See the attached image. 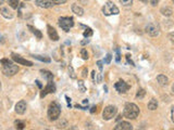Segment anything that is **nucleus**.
<instances>
[{
    "mask_svg": "<svg viewBox=\"0 0 174 130\" xmlns=\"http://www.w3.org/2000/svg\"><path fill=\"white\" fill-rule=\"evenodd\" d=\"M115 61L118 62H120L121 61V55H120V51H119V49L116 50V55H115Z\"/></svg>",
    "mask_w": 174,
    "mask_h": 130,
    "instance_id": "35",
    "label": "nucleus"
},
{
    "mask_svg": "<svg viewBox=\"0 0 174 130\" xmlns=\"http://www.w3.org/2000/svg\"><path fill=\"white\" fill-rule=\"evenodd\" d=\"M68 126H69V124H68V121H66L65 119L59 120V121H58V124H57V127H58L59 129H65Z\"/></svg>",
    "mask_w": 174,
    "mask_h": 130,
    "instance_id": "24",
    "label": "nucleus"
},
{
    "mask_svg": "<svg viewBox=\"0 0 174 130\" xmlns=\"http://www.w3.org/2000/svg\"><path fill=\"white\" fill-rule=\"evenodd\" d=\"M60 114H61V107L57 102H52L50 103V105L48 107V117L49 119L53 121V120H57L60 117Z\"/></svg>",
    "mask_w": 174,
    "mask_h": 130,
    "instance_id": "2",
    "label": "nucleus"
},
{
    "mask_svg": "<svg viewBox=\"0 0 174 130\" xmlns=\"http://www.w3.org/2000/svg\"><path fill=\"white\" fill-rule=\"evenodd\" d=\"M139 109L135 103H126L124 105V110H123V116L127 118V119H135L138 116Z\"/></svg>",
    "mask_w": 174,
    "mask_h": 130,
    "instance_id": "1",
    "label": "nucleus"
},
{
    "mask_svg": "<svg viewBox=\"0 0 174 130\" xmlns=\"http://www.w3.org/2000/svg\"><path fill=\"white\" fill-rule=\"evenodd\" d=\"M157 81H158V84H159L160 86H162V87H165V86L169 85V78L164 75L157 76Z\"/></svg>",
    "mask_w": 174,
    "mask_h": 130,
    "instance_id": "16",
    "label": "nucleus"
},
{
    "mask_svg": "<svg viewBox=\"0 0 174 130\" xmlns=\"http://www.w3.org/2000/svg\"><path fill=\"white\" fill-rule=\"evenodd\" d=\"M95 77H96V72H93L91 73V78H93V80H95Z\"/></svg>",
    "mask_w": 174,
    "mask_h": 130,
    "instance_id": "45",
    "label": "nucleus"
},
{
    "mask_svg": "<svg viewBox=\"0 0 174 130\" xmlns=\"http://www.w3.org/2000/svg\"><path fill=\"white\" fill-rule=\"evenodd\" d=\"M87 69L85 67V69H83V71H82V76H83V78H86L87 77Z\"/></svg>",
    "mask_w": 174,
    "mask_h": 130,
    "instance_id": "36",
    "label": "nucleus"
},
{
    "mask_svg": "<svg viewBox=\"0 0 174 130\" xmlns=\"http://www.w3.org/2000/svg\"><path fill=\"white\" fill-rule=\"evenodd\" d=\"M111 59H112V55L111 54H107V56H106V60H104V63H106V64H109V63L111 62Z\"/></svg>",
    "mask_w": 174,
    "mask_h": 130,
    "instance_id": "33",
    "label": "nucleus"
},
{
    "mask_svg": "<svg viewBox=\"0 0 174 130\" xmlns=\"http://www.w3.org/2000/svg\"><path fill=\"white\" fill-rule=\"evenodd\" d=\"M40 73L42 74V76H44V78H46L48 81H50V80H53V74H52L51 72H49V71H45V69H42L40 71Z\"/></svg>",
    "mask_w": 174,
    "mask_h": 130,
    "instance_id": "18",
    "label": "nucleus"
},
{
    "mask_svg": "<svg viewBox=\"0 0 174 130\" xmlns=\"http://www.w3.org/2000/svg\"><path fill=\"white\" fill-rule=\"evenodd\" d=\"M0 91H1V81H0Z\"/></svg>",
    "mask_w": 174,
    "mask_h": 130,
    "instance_id": "50",
    "label": "nucleus"
},
{
    "mask_svg": "<svg viewBox=\"0 0 174 130\" xmlns=\"http://www.w3.org/2000/svg\"><path fill=\"white\" fill-rule=\"evenodd\" d=\"M83 104H88V100H87V99L84 100V101H83Z\"/></svg>",
    "mask_w": 174,
    "mask_h": 130,
    "instance_id": "47",
    "label": "nucleus"
},
{
    "mask_svg": "<svg viewBox=\"0 0 174 130\" xmlns=\"http://www.w3.org/2000/svg\"><path fill=\"white\" fill-rule=\"evenodd\" d=\"M96 109H97L96 106H93V107H91V114H94L95 112H96Z\"/></svg>",
    "mask_w": 174,
    "mask_h": 130,
    "instance_id": "44",
    "label": "nucleus"
},
{
    "mask_svg": "<svg viewBox=\"0 0 174 130\" xmlns=\"http://www.w3.org/2000/svg\"><path fill=\"white\" fill-rule=\"evenodd\" d=\"M12 60H13L14 62H17V64H20V65H24V66H28V67L33 66V62L28 61L26 59H23L22 56L15 54V53H12Z\"/></svg>",
    "mask_w": 174,
    "mask_h": 130,
    "instance_id": "8",
    "label": "nucleus"
},
{
    "mask_svg": "<svg viewBox=\"0 0 174 130\" xmlns=\"http://www.w3.org/2000/svg\"><path fill=\"white\" fill-rule=\"evenodd\" d=\"M102 12H104V15L109 16V15H116V14H119L120 13V10H119V8L113 2L108 1L104 6V8H102Z\"/></svg>",
    "mask_w": 174,
    "mask_h": 130,
    "instance_id": "3",
    "label": "nucleus"
},
{
    "mask_svg": "<svg viewBox=\"0 0 174 130\" xmlns=\"http://www.w3.org/2000/svg\"><path fill=\"white\" fill-rule=\"evenodd\" d=\"M26 111V102L24 100H21L17 103L15 105V113L19 114V115H23Z\"/></svg>",
    "mask_w": 174,
    "mask_h": 130,
    "instance_id": "12",
    "label": "nucleus"
},
{
    "mask_svg": "<svg viewBox=\"0 0 174 130\" xmlns=\"http://www.w3.org/2000/svg\"><path fill=\"white\" fill-rule=\"evenodd\" d=\"M36 84H37V86H38L39 88H42V84H40V81H39V80H36Z\"/></svg>",
    "mask_w": 174,
    "mask_h": 130,
    "instance_id": "46",
    "label": "nucleus"
},
{
    "mask_svg": "<svg viewBox=\"0 0 174 130\" xmlns=\"http://www.w3.org/2000/svg\"><path fill=\"white\" fill-rule=\"evenodd\" d=\"M0 13H1V15L4 17H6V19H12L13 17V12L11 10H9V8H0Z\"/></svg>",
    "mask_w": 174,
    "mask_h": 130,
    "instance_id": "15",
    "label": "nucleus"
},
{
    "mask_svg": "<svg viewBox=\"0 0 174 130\" xmlns=\"http://www.w3.org/2000/svg\"><path fill=\"white\" fill-rule=\"evenodd\" d=\"M139 1H142L144 4H147V2H148V0H139Z\"/></svg>",
    "mask_w": 174,
    "mask_h": 130,
    "instance_id": "48",
    "label": "nucleus"
},
{
    "mask_svg": "<svg viewBox=\"0 0 174 130\" xmlns=\"http://www.w3.org/2000/svg\"><path fill=\"white\" fill-rule=\"evenodd\" d=\"M77 86H78V90H80L81 92L84 93L86 92V87H85V84H84L83 80H78V82H77Z\"/></svg>",
    "mask_w": 174,
    "mask_h": 130,
    "instance_id": "25",
    "label": "nucleus"
},
{
    "mask_svg": "<svg viewBox=\"0 0 174 130\" xmlns=\"http://www.w3.org/2000/svg\"><path fill=\"white\" fill-rule=\"evenodd\" d=\"M146 96V91L144 89H138L137 90V93H136V96H135V98L137 100H142V99H144V96Z\"/></svg>",
    "mask_w": 174,
    "mask_h": 130,
    "instance_id": "23",
    "label": "nucleus"
},
{
    "mask_svg": "<svg viewBox=\"0 0 174 130\" xmlns=\"http://www.w3.org/2000/svg\"><path fill=\"white\" fill-rule=\"evenodd\" d=\"M8 4L10 6L12 9H17L19 6H20V1L19 0H7Z\"/></svg>",
    "mask_w": 174,
    "mask_h": 130,
    "instance_id": "22",
    "label": "nucleus"
},
{
    "mask_svg": "<svg viewBox=\"0 0 174 130\" xmlns=\"http://www.w3.org/2000/svg\"><path fill=\"white\" fill-rule=\"evenodd\" d=\"M4 2V0H0V4H2Z\"/></svg>",
    "mask_w": 174,
    "mask_h": 130,
    "instance_id": "49",
    "label": "nucleus"
},
{
    "mask_svg": "<svg viewBox=\"0 0 174 130\" xmlns=\"http://www.w3.org/2000/svg\"><path fill=\"white\" fill-rule=\"evenodd\" d=\"M53 4H65L66 0H51Z\"/></svg>",
    "mask_w": 174,
    "mask_h": 130,
    "instance_id": "34",
    "label": "nucleus"
},
{
    "mask_svg": "<svg viewBox=\"0 0 174 130\" xmlns=\"http://www.w3.org/2000/svg\"><path fill=\"white\" fill-rule=\"evenodd\" d=\"M160 13L162 14V15H164V16H171L172 14H173V10L171 9V8H161L160 10Z\"/></svg>",
    "mask_w": 174,
    "mask_h": 130,
    "instance_id": "19",
    "label": "nucleus"
},
{
    "mask_svg": "<svg viewBox=\"0 0 174 130\" xmlns=\"http://www.w3.org/2000/svg\"><path fill=\"white\" fill-rule=\"evenodd\" d=\"M119 1H120L122 4V6H124V7H129V6L133 4V0H119Z\"/></svg>",
    "mask_w": 174,
    "mask_h": 130,
    "instance_id": "28",
    "label": "nucleus"
},
{
    "mask_svg": "<svg viewBox=\"0 0 174 130\" xmlns=\"http://www.w3.org/2000/svg\"><path fill=\"white\" fill-rule=\"evenodd\" d=\"M169 38H170V40L173 42V41H174V39H173V33H170V35H169Z\"/></svg>",
    "mask_w": 174,
    "mask_h": 130,
    "instance_id": "43",
    "label": "nucleus"
},
{
    "mask_svg": "<svg viewBox=\"0 0 174 130\" xmlns=\"http://www.w3.org/2000/svg\"><path fill=\"white\" fill-rule=\"evenodd\" d=\"M97 65H98V67H99V69H100V71H102V61H98L97 62Z\"/></svg>",
    "mask_w": 174,
    "mask_h": 130,
    "instance_id": "41",
    "label": "nucleus"
},
{
    "mask_svg": "<svg viewBox=\"0 0 174 130\" xmlns=\"http://www.w3.org/2000/svg\"><path fill=\"white\" fill-rule=\"evenodd\" d=\"M133 126L127 121H121L114 127V130H132Z\"/></svg>",
    "mask_w": 174,
    "mask_h": 130,
    "instance_id": "14",
    "label": "nucleus"
},
{
    "mask_svg": "<svg viewBox=\"0 0 174 130\" xmlns=\"http://www.w3.org/2000/svg\"><path fill=\"white\" fill-rule=\"evenodd\" d=\"M58 24L64 31H69L70 28H72L74 26V21L72 17L69 16H62L60 17L58 21Z\"/></svg>",
    "mask_w": 174,
    "mask_h": 130,
    "instance_id": "4",
    "label": "nucleus"
},
{
    "mask_svg": "<svg viewBox=\"0 0 174 130\" xmlns=\"http://www.w3.org/2000/svg\"><path fill=\"white\" fill-rule=\"evenodd\" d=\"M55 92H56V85H55L53 80H50V81H48V84H47L45 89L42 90L40 96L44 98V96H46L48 93H55Z\"/></svg>",
    "mask_w": 174,
    "mask_h": 130,
    "instance_id": "9",
    "label": "nucleus"
},
{
    "mask_svg": "<svg viewBox=\"0 0 174 130\" xmlns=\"http://www.w3.org/2000/svg\"><path fill=\"white\" fill-rule=\"evenodd\" d=\"M116 112H118V110H116V107H115V106H113V105L106 106L104 112H102V118H104V120L112 119V118L116 115Z\"/></svg>",
    "mask_w": 174,
    "mask_h": 130,
    "instance_id": "6",
    "label": "nucleus"
},
{
    "mask_svg": "<svg viewBox=\"0 0 174 130\" xmlns=\"http://www.w3.org/2000/svg\"><path fill=\"white\" fill-rule=\"evenodd\" d=\"M27 1H28V0H27Z\"/></svg>",
    "mask_w": 174,
    "mask_h": 130,
    "instance_id": "51",
    "label": "nucleus"
},
{
    "mask_svg": "<svg viewBox=\"0 0 174 130\" xmlns=\"http://www.w3.org/2000/svg\"><path fill=\"white\" fill-rule=\"evenodd\" d=\"M28 27V29H31V31L33 33V34L36 36V37L38 38V39H42V33L38 31V29H36V28H34L33 26H31V25H28L27 26Z\"/></svg>",
    "mask_w": 174,
    "mask_h": 130,
    "instance_id": "21",
    "label": "nucleus"
},
{
    "mask_svg": "<svg viewBox=\"0 0 174 130\" xmlns=\"http://www.w3.org/2000/svg\"><path fill=\"white\" fill-rule=\"evenodd\" d=\"M101 81H102V75L99 73V74H97V80H96V82H101Z\"/></svg>",
    "mask_w": 174,
    "mask_h": 130,
    "instance_id": "37",
    "label": "nucleus"
},
{
    "mask_svg": "<svg viewBox=\"0 0 174 130\" xmlns=\"http://www.w3.org/2000/svg\"><path fill=\"white\" fill-rule=\"evenodd\" d=\"M83 35H84V37H85V38L91 37V35H93V31H91V29L89 27H87V28H86V31H84V34H83Z\"/></svg>",
    "mask_w": 174,
    "mask_h": 130,
    "instance_id": "29",
    "label": "nucleus"
},
{
    "mask_svg": "<svg viewBox=\"0 0 174 130\" xmlns=\"http://www.w3.org/2000/svg\"><path fill=\"white\" fill-rule=\"evenodd\" d=\"M81 56L83 60H87L88 59V52H87L86 49H82V51H81Z\"/></svg>",
    "mask_w": 174,
    "mask_h": 130,
    "instance_id": "30",
    "label": "nucleus"
},
{
    "mask_svg": "<svg viewBox=\"0 0 174 130\" xmlns=\"http://www.w3.org/2000/svg\"><path fill=\"white\" fill-rule=\"evenodd\" d=\"M126 60H127V62H129L131 65H134V62L131 60V55H129V54H126Z\"/></svg>",
    "mask_w": 174,
    "mask_h": 130,
    "instance_id": "39",
    "label": "nucleus"
},
{
    "mask_svg": "<svg viewBox=\"0 0 174 130\" xmlns=\"http://www.w3.org/2000/svg\"><path fill=\"white\" fill-rule=\"evenodd\" d=\"M47 29H48V36L51 40H53V41L59 40V35H58L57 31L52 27L51 25H48V26H47Z\"/></svg>",
    "mask_w": 174,
    "mask_h": 130,
    "instance_id": "13",
    "label": "nucleus"
},
{
    "mask_svg": "<svg viewBox=\"0 0 174 130\" xmlns=\"http://www.w3.org/2000/svg\"><path fill=\"white\" fill-rule=\"evenodd\" d=\"M35 4H36V6L44 8V9H50L55 6V4L51 0H35Z\"/></svg>",
    "mask_w": 174,
    "mask_h": 130,
    "instance_id": "11",
    "label": "nucleus"
},
{
    "mask_svg": "<svg viewBox=\"0 0 174 130\" xmlns=\"http://www.w3.org/2000/svg\"><path fill=\"white\" fill-rule=\"evenodd\" d=\"M88 42H89V39H88V38H87V39H85V40L81 41V45H82V46H85V45H87V44H88Z\"/></svg>",
    "mask_w": 174,
    "mask_h": 130,
    "instance_id": "40",
    "label": "nucleus"
},
{
    "mask_svg": "<svg viewBox=\"0 0 174 130\" xmlns=\"http://www.w3.org/2000/svg\"><path fill=\"white\" fill-rule=\"evenodd\" d=\"M15 125H17V129H23L25 127V124L23 123V121H20V120H17V121H15Z\"/></svg>",
    "mask_w": 174,
    "mask_h": 130,
    "instance_id": "31",
    "label": "nucleus"
},
{
    "mask_svg": "<svg viewBox=\"0 0 174 130\" xmlns=\"http://www.w3.org/2000/svg\"><path fill=\"white\" fill-rule=\"evenodd\" d=\"M159 2V0H150V4L152 6V7H156L157 4Z\"/></svg>",
    "mask_w": 174,
    "mask_h": 130,
    "instance_id": "38",
    "label": "nucleus"
},
{
    "mask_svg": "<svg viewBox=\"0 0 174 130\" xmlns=\"http://www.w3.org/2000/svg\"><path fill=\"white\" fill-rule=\"evenodd\" d=\"M114 88L119 93H125L129 89V86L125 81H123V80H119L114 85Z\"/></svg>",
    "mask_w": 174,
    "mask_h": 130,
    "instance_id": "10",
    "label": "nucleus"
},
{
    "mask_svg": "<svg viewBox=\"0 0 174 130\" xmlns=\"http://www.w3.org/2000/svg\"><path fill=\"white\" fill-rule=\"evenodd\" d=\"M65 100H66V102H68V104H69V107L71 109V99H70L68 96H65Z\"/></svg>",
    "mask_w": 174,
    "mask_h": 130,
    "instance_id": "42",
    "label": "nucleus"
},
{
    "mask_svg": "<svg viewBox=\"0 0 174 130\" xmlns=\"http://www.w3.org/2000/svg\"><path fill=\"white\" fill-rule=\"evenodd\" d=\"M68 69H69V75H70V77H71L72 79H76V74H75V72H74L73 66H71V65H69V67H68Z\"/></svg>",
    "mask_w": 174,
    "mask_h": 130,
    "instance_id": "26",
    "label": "nucleus"
},
{
    "mask_svg": "<svg viewBox=\"0 0 174 130\" xmlns=\"http://www.w3.org/2000/svg\"><path fill=\"white\" fill-rule=\"evenodd\" d=\"M72 11H73V13H75L76 15H78V16H82V15L84 14L83 8L80 7V6L76 4H72Z\"/></svg>",
    "mask_w": 174,
    "mask_h": 130,
    "instance_id": "17",
    "label": "nucleus"
},
{
    "mask_svg": "<svg viewBox=\"0 0 174 130\" xmlns=\"http://www.w3.org/2000/svg\"><path fill=\"white\" fill-rule=\"evenodd\" d=\"M157 107H158V101L156 99H151L148 103V110L155 111L157 110Z\"/></svg>",
    "mask_w": 174,
    "mask_h": 130,
    "instance_id": "20",
    "label": "nucleus"
},
{
    "mask_svg": "<svg viewBox=\"0 0 174 130\" xmlns=\"http://www.w3.org/2000/svg\"><path fill=\"white\" fill-rule=\"evenodd\" d=\"M145 31L151 37H157L160 35V26L158 25V23H155V22L149 23L145 28Z\"/></svg>",
    "mask_w": 174,
    "mask_h": 130,
    "instance_id": "5",
    "label": "nucleus"
},
{
    "mask_svg": "<svg viewBox=\"0 0 174 130\" xmlns=\"http://www.w3.org/2000/svg\"><path fill=\"white\" fill-rule=\"evenodd\" d=\"M35 59H37V60H39V61H42V62H47V63H49V62L51 61L49 58H45V56H40V55H34Z\"/></svg>",
    "mask_w": 174,
    "mask_h": 130,
    "instance_id": "27",
    "label": "nucleus"
},
{
    "mask_svg": "<svg viewBox=\"0 0 174 130\" xmlns=\"http://www.w3.org/2000/svg\"><path fill=\"white\" fill-rule=\"evenodd\" d=\"M0 63L2 65H9V64H12V62L10 61V60H8V59H2L1 61H0Z\"/></svg>",
    "mask_w": 174,
    "mask_h": 130,
    "instance_id": "32",
    "label": "nucleus"
},
{
    "mask_svg": "<svg viewBox=\"0 0 174 130\" xmlns=\"http://www.w3.org/2000/svg\"><path fill=\"white\" fill-rule=\"evenodd\" d=\"M17 72H19V67H17V65L13 64V63L9 65H4V67H2V73L7 77H12Z\"/></svg>",
    "mask_w": 174,
    "mask_h": 130,
    "instance_id": "7",
    "label": "nucleus"
}]
</instances>
